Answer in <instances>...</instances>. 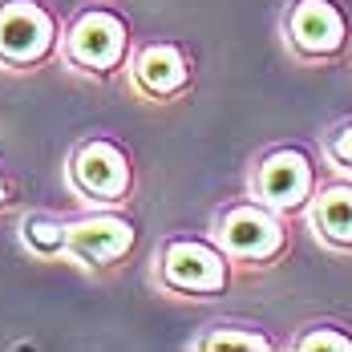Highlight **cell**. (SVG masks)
<instances>
[{
	"label": "cell",
	"instance_id": "obj_1",
	"mask_svg": "<svg viewBox=\"0 0 352 352\" xmlns=\"http://www.w3.org/2000/svg\"><path fill=\"white\" fill-rule=\"evenodd\" d=\"M239 276L243 272L211 235V227L207 231H170L158 239L154 255H150V283L170 300L214 304V300L231 296Z\"/></svg>",
	"mask_w": 352,
	"mask_h": 352
},
{
	"label": "cell",
	"instance_id": "obj_2",
	"mask_svg": "<svg viewBox=\"0 0 352 352\" xmlns=\"http://www.w3.org/2000/svg\"><path fill=\"white\" fill-rule=\"evenodd\" d=\"M211 235L223 243V251L235 259L243 276H263L287 263L296 247V219L272 211L255 195H239L219 203L211 214Z\"/></svg>",
	"mask_w": 352,
	"mask_h": 352
},
{
	"label": "cell",
	"instance_id": "obj_3",
	"mask_svg": "<svg viewBox=\"0 0 352 352\" xmlns=\"http://www.w3.org/2000/svg\"><path fill=\"white\" fill-rule=\"evenodd\" d=\"M134 25L126 12H118L113 4H85L73 16H65V33H61V65L73 77L85 81H122L130 53H134Z\"/></svg>",
	"mask_w": 352,
	"mask_h": 352
},
{
	"label": "cell",
	"instance_id": "obj_4",
	"mask_svg": "<svg viewBox=\"0 0 352 352\" xmlns=\"http://www.w3.org/2000/svg\"><path fill=\"white\" fill-rule=\"evenodd\" d=\"M65 186L81 207H130L138 166L130 146L113 134H85L65 154Z\"/></svg>",
	"mask_w": 352,
	"mask_h": 352
},
{
	"label": "cell",
	"instance_id": "obj_5",
	"mask_svg": "<svg viewBox=\"0 0 352 352\" xmlns=\"http://www.w3.org/2000/svg\"><path fill=\"white\" fill-rule=\"evenodd\" d=\"M328 175L324 158L304 142H276L267 150H259L247 166V195H255L259 203H267L272 211L287 219H304L312 195Z\"/></svg>",
	"mask_w": 352,
	"mask_h": 352
},
{
	"label": "cell",
	"instance_id": "obj_6",
	"mask_svg": "<svg viewBox=\"0 0 352 352\" xmlns=\"http://www.w3.org/2000/svg\"><path fill=\"white\" fill-rule=\"evenodd\" d=\"M280 41L304 69H332L352 53V21L340 0H287L280 12Z\"/></svg>",
	"mask_w": 352,
	"mask_h": 352
},
{
	"label": "cell",
	"instance_id": "obj_7",
	"mask_svg": "<svg viewBox=\"0 0 352 352\" xmlns=\"http://www.w3.org/2000/svg\"><path fill=\"white\" fill-rule=\"evenodd\" d=\"M65 21L49 0H0V73L33 77L61 61Z\"/></svg>",
	"mask_w": 352,
	"mask_h": 352
},
{
	"label": "cell",
	"instance_id": "obj_8",
	"mask_svg": "<svg viewBox=\"0 0 352 352\" xmlns=\"http://www.w3.org/2000/svg\"><path fill=\"white\" fill-rule=\"evenodd\" d=\"M138 247V219L126 207H85L69 214V255L65 263L85 276H113L130 263Z\"/></svg>",
	"mask_w": 352,
	"mask_h": 352
},
{
	"label": "cell",
	"instance_id": "obj_9",
	"mask_svg": "<svg viewBox=\"0 0 352 352\" xmlns=\"http://www.w3.org/2000/svg\"><path fill=\"white\" fill-rule=\"evenodd\" d=\"M122 81L146 106H175L182 98H190V89L199 81V65H195V53L182 41L150 36V41L134 45Z\"/></svg>",
	"mask_w": 352,
	"mask_h": 352
},
{
	"label": "cell",
	"instance_id": "obj_10",
	"mask_svg": "<svg viewBox=\"0 0 352 352\" xmlns=\"http://www.w3.org/2000/svg\"><path fill=\"white\" fill-rule=\"evenodd\" d=\"M300 223L312 231L316 247H324L328 255L352 259V178L328 170Z\"/></svg>",
	"mask_w": 352,
	"mask_h": 352
},
{
	"label": "cell",
	"instance_id": "obj_11",
	"mask_svg": "<svg viewBox=\"0 0 352 352\" xmlns=\"http://www.w3.org/2000/svg\"><path fill=\"white\" fill-rule=\"evenodd\" d=\"M16 239L41 263H65V255H69V214L25 211L21 223H16Z\"/></svg>",
	"mask_w": 352,
	"mask_h": 352
},
{
	"label": "cell",
	"instance_id": "obj_12",
	"mask_svg": "<svg viewBox=\"0 0 352 352\" xmlns=\"http://www.w3.org/2000/svg\"><path fill=\"white\" fill-rule=\"evenodd\" d=\"M186 349H195V352H227V349L272 352V349H280V340H272L267 328L247 324V320H214V324H207L199 336H190Z\"/></svg>",
	"mask_w": 352,
	"mask_h": 352
},
{
	"label": "cell",
	"instance_id": "obj_13",
	"mask_svg": "<svg viewBox=\"0 0 352 352\" xmlns=\"http://www.w3.org/2000/svg\"><path fill=\"white\" fill-rule=\"evenodd\" d=\"M292 352H352V332L340 320H312L287 340Z\"/></svg>",
	"mask_w": 352,
	"mask_h": 352
},
{
	"label": "cell",
	"instance_id": "obj_14",
	"mask_svg": "<svg viewBox=\"0 0 352 352\" xmlns=\"http://www.w3.org/2000/svg\"><path fill=\"white\" fill-rule=\"evenodd\" d=\"M320 158H324V166H328L332 175L352 178V118H344V122H336V126L324 130V138H320Z\"/></svg>",
	"mask_w": 352,
	"mask_h": 352
},
{
	"label": "cell",
	"instance_id": "obj_15",
	"mask_svg": "<svg viewBox=\"0 0 352 352\" xmlns=\"http://www.w3.org/2000/svg\"><path fill=\"white\" fill-rule=\"evenodd\" d=\"M12 199H16V190H12V178L4 175V166H0V214L12 207Z\"/></svg>",
	"mask_w": 352,
	"mask_h": 352
}]
</instances>
